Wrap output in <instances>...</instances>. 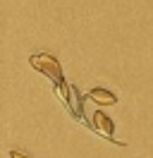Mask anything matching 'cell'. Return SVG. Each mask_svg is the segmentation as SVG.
Listing matches in <instances>:
<instances>
[{"mask_svg":"<svg viewBox=\"0 0 153 158\" xmlns=\"http://www.w3.org/2000/svg\"><path fill=\"white\" fill-rule=\"evenodd\" d=\"M29 65L34 69H38L41 74H46L50 81H55V94H60L62 103L67 106L69 103V86L65 81V74H62V67H60L57 58H53L50 53H38V55L29 58Z\"/></svg>","mask_w":153,"mask_h":158,"instance_id":"obj_1","label":"cell"},{"mask_svg":"<svg viewBox=\"0 0 153 158\" xmlns=\"http://www.w3.org/2000/svg\"><path fill=\"white\" fill-rule=\"evenodd\" d=\"M91 122H93V129H96V134H103V137L108 139V141H113V144H115V137H113L115 122H113L110 118H108L105 113L96 110V113H93V120H91Z\"/></svg>","mask_w":153,"mask_h":158,"instance_id":"obj_2","label":"cell"},{"mask_svg":"<svg viewBox=\"0 0 153 158\" xmlns=\"http://www.w3.org/2000/svg\"><path fill=\"white\" fill-rule=\"evenodd\" d=\"M86 96L93 101V103H98V106H115L117 103V96L108 89H91Z\"/></svg>","mask_w":153,"mask_h":158,"instance_id":"obj_3","label":"cell"},{"mask_svg":"<svg viewBox=\"0 0 153 158\" xmlns=\"http://www.w3.org/2000/svg\"><path fill=\"white\" fill-rule=\"evenodd\" d=\"M67 106H72V113H74L79 120L84 118V108H81V96H79V91H76L74 86H69V103H67Z\"/></svg>","mask_w":153,"mask_h":158,"instance_id":"obj_4","label":"cell"},{"mask_svg":"<svg viewBox=\"0 0 153 158\" xmlns=\"http://www.w3.org/2000/svg\"><path fill=\"white\" fill-rule=\"evenodd\" d=\"M10 158H29V156L22 153V151H10Z\"/></svg>","mask_w":153,"mask_h":158,"instance_id":"obj_5","label":"cell"}]
</instances>
